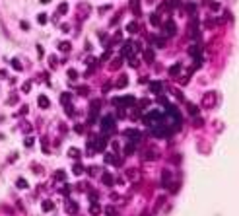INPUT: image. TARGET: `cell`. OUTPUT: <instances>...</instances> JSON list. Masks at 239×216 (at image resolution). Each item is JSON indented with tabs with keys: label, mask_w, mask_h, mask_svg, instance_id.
Segmentation results:
<instances>
[{
	"label": "cell",
	"mask_w": 239,
	"mask_h": 216,
	"mask_svg": "<svg viewBox=\"0 0 239 216\" xmlns=\"http://www.w3.org/2000/svg\"><path fill=\"white\" fill-rule=\"evenodd\" d=\"M53 208H55V202H53V201H45L43 202V210H45V212H51Z\"/></svg>",
	"instance_id": "cell-20"
},
{
	"label": "cell",
	"mask_w": 239,
	"mask_h": 216,
	"mask_svg": "<svg viewBox=\"0 0 239 216\" xmlns=\"http://www.w3.org/2000/svg\"><path fill=\"white\" fill-rule=\"evenodd\" d=\"M101 181H103V185H107V187H111L113 185V175H111V173H101Z\"/></svg>",
	"instance_id": "cell-10"
},
{
	"label": "cell",
	"mask_w": 239,
	"mask_h": 216,
	"mask_svg": "<svg viewBox=\"0 0 239 216\" xmlns=\"http://www.w3.org/2000/svg\"><path fill=\"white\" fill-rule=\"evenodd\" d=\"M179 72H181V64H179V62H175V64L169 68V74H171V76H177Z\"/></svg>",
	"instance_id": "cell-18"
},
{
	"label": "cell",
	"mask_w": 239,
	"mask_h": 216,
	"mask_svg": "<svg viewBox=\"0 0 239 216\" xmlns=\"http://www.w3.org/2000/svg\"><path fill=\"white\" fill-rule=\"evenodd\" d=\"M93 144H95V150H105L107 148V140L105 138H95V136H93Z\"/></svg>",
	"instance_id": "cell-6"
},
{
	"label": "cell",
	"mask_w": 239,
	"mask_h": 216,
	"mask_svg": "<svg viewBox=\"0 0 239 216\" xmlns=\"http://www.w3.org/2000/svg\"><path fill=\"white\" fill-rule=\"evenodd\" d=\"M144 60H146V62H152V60H154V51H152V49H148V51L144 53Z\"/></svg>",
	"instance_id": "cell-24"
},
{
	"label": "cell",
	"mask_w": 239,
	"mask_h": 216,
	"mask_svg": "<svg viewBox=\"0 0 239 216\" xmlns=\"http://www.w3.org/2000/svg\"><path fill=\"white\" fill-rule=\"evenodd\" d=\"M12 66H14L16 70H22V64H20V60H18V59H14V60H12Z\"/></svg>",
	"instance_id": "cell-38"
},
{
	"label": "cell",
	"mask_w": 239,
	"mask_h": 216,
	"mask_svg": "<svg viewBox=\"0 0 239 216\" xmlns=\"http://www.w3.org/2000/svg\"><path fill=\"white\" fill-rule=\"evenodd\" d=\"M208 8H212V10H218V8H220V4H216V2H208Z\"/></svg>",
	"instance_id": "cell-43"
},
{
	"label": "cell",
	"mask_w": 239,
	"mask_h": 216,
	"mask_svg": "<svg viewBox=\"0 0 239 216\" xmlns=\"http://www.w3.org/2000/svg\"><path fill=\"white\" fill-rule=\"evenodd\" d=\"M158 154H159V152L156 150V148H150V150H146V156H144V158H146V160H156Z\"/></svg>",
	"instance_id": "cell-13"
},
{
	"label": "cell",
	"mask_w": 239,
	"mask_h": 216,
	"mask_svg": "<svg viewBox=\"0 0 239 216\" xmlns=\"http://www.w3.org/2000/svg\"><path fill=\"white\" fill-rule=\"evenodd\" d=\"M60 101H62L64 105H66V103L70 101V94H62V95H60Z\"/></svg>",
	"instance_id": "cell-35"
},
{
	"label": "cell",
	"mask_w": 239,
	"mask_h": 216,
	"mask_svg": "<svg viewBox=\"0 0 239 216\" xmlns=\"http://www.w3.org/2000/svg\"><path fill=\"white\" fill-rule=\"evenodd\" d=\"M150 105V101H148V99H142V101H140V107H148Z\"/></svg>",
	"instance_id": "cell-48"
},
{
	"label": "cell",
	"mask_w": 239,
	"mask_h": 216,
	"mask_svg": "<svg viewBox=\"0 0 239 216\" xmlns=\"http://www.w3.org/2000/svg\"><path fill=\"white\" fill-rule=\"evenodd\" d=\"M66 212H70V214H76L78 212V205L74 201H68L66 202Z\"/></svg>",
	"instance_id": "cell-12"
},
{
	"label": "cell",
	"mask_w": 239,
	"mask_h": 216,
	"mask_svg": "<svg viewBox=\"0 0 239 216\" xmlns=\"http://www.w3.org/2000/svg\"><path fill=\"white\" fill-rule=\"evenodd\" d=\"M37 103H39L41 109H49V105H51V101H49L47 95H39V97H37Z\"/></svg>",
	"instance_id": "cell-8"
},
{
	"label": "cell",
	"mask_w": 239,
	"mask_h": 216,
	"mask_svg": "<svg viewBox=\"0 0 239 216\" xmlns=\"http://www.w3.org/2000/svg\"><path fill=\"white\" fill-rule=\"evenodd\" d=\"M29 131H31V127L27 123H23V132H29Z\"/></svg>",
	"instance_id": "cell-49"
},
{
	"label": "cell",
	"mask_w": 239,
	"mask_h": 216,
	"mask_svg": "<svg viewBox=\"0 0 239 216\" xmlns=\"http://www.w3.org/2000/svg\"><path fill=\"white\" fill-rule=\"evenodd\" d=\"M163 29H165V33H167V35H175V33H177V26H175V22H171V20H167V22L165 23H163Z\"/></svg>",
	"instance_id": "cell-5"
},
{
	"label": "cell",
	"mask_w": 239,
	"mask_h": 216,
	"mask_svg": "<svg viewBox=\"0 0 239 216\" xmlns=\"http://www.w3.org/2000/svg\"><path fill=\"white\" fill-rule=\"evenodd\" d=\"M126 175H129V179H138V171H136V169H129Z\"/></svg>",
	"instance_id": "cell-30"
},
{
	"label": "cell",
	"mask_w": 239,
	"mask_h": 216,
	"mask_svg": "<svg viewBox=\"0 0 239 216\" xmlns=\"http://www.w3.org/2000/svg\"><path fill=\"white\" fill-rule=\"evenodd\" d=\"M68 156L74 158V160H78V158H80V150H78V148H68Z\"/></svg>",
	"instance_id": "cell-21"
},
{
	"label": "cell",
	"mask_w": 239,
	"mask_h": 216,
	"mask_svg": "<svg viewBox=\"0 0 239 216\" xmlns=\"http://www.w3.org/2000/svg\"><path fill=\"white\" fill-rule=\"evenodd\" d=\"M105 162H109V164H113V165H121V164H123L121 158H115L113 154H107V156H105Z\"/></svg>",
	"instance_id": "cell-11"
},
{
	"label": "cell",
	"mask_w": 239,
	"mask_h": 216,
	"mask_svg": "<svg viewBox=\"0 0 239 216\" xmlns=\"http://www.w3.org/2000/svg\"><path fill=\"white\" fill-rule=\"evenodd\" d=\"M126 136H129V138H130V142H138V140L142 138V134H140L138 131H130V128H129V131H126Z\"/></svg>",
	"instance_id": "cell-9"
},
{
	"label": "cell",
	"mask_w": 239,
	"mask_h": 216,
	"mask_svg": "<svg viewBox=\"0 0 239 216\" xmlns=\"http://www.w3.org/2000/svg\"><path fill=\"white\" fill-rule=\"evenodd\" d=\"M169 179H171V173H169V171H163V175H162V183H163V187L169 183Z\"/></svg>",
	"instance_id": "cell-26"
},
{
	"label": "cell",
	"mask_w": 239,
	"mask_h": 216,
	"mask_svg": "<svg viewBox=\"0 0 239 216\" xmlns=\"http://www.w3.org/2000/svg\"><path fill=\"white\" fill-rule=\"evenodd\" d=\"M88 173H89V175H97V168H89Z\"/></svg>",
	"instance_id": "cell-45"
},
{
	"label": "cell",
	"mask_w": 239,
	"mask_h": 216,
	"mask_svg": "<svg viewBox=\"0 0 239 216\" xmlns=\"http://www.w3.org/2000/svg\"><path fill=\"white\" fill-rule=\"evenodd\" d=\"M89 212H92L93 216H95V214H99V212H101V206L97 205V202H93V205L89 206Z\"/></svg>",
	"instance_id": "cell-23"
},
{
	"label": "cell",
	"mask_w": 239,
	"mask_h": 216,
	"mask_svg": "<svg viewBox=\"0 0 239 216\" xmlns=\"http://www.w3.org/2000/svg\"><path fill=\"white\" fill-rule=\"evenodd\" d=\"M113 131H115V117H113V115H105V117H101V132L111 134Z\"/></svg>",
	"instance_id": "cell-1"
},
{
	"label": "cell",
	"mask_w": 239,
	"mask_h": 216,
	"mask_svg": "<svg viewBox=\"0 0 239 216\" xmlns=\"http://www.w3.org/2000/svg\"><path fill=\"white\" fill-rule=\"evenodd\" d=\"M99 105H101V99H93V101H92V113L93 115H95V111L99 109ZM93 115H92V117H93Z\"/></svg>",
	"instance_id": "cell-22"
},
{
	"label": "cell",
	"mask_w": 239,
	"mask_h": 216,
	"mask_svg": "<svg viewBox=\"0 0 239 216\" xmlns=\"http://www.w3.org/2000/svg\"><path fill=\"white\" fill-rule=\"evenodd\" d=\"M78 92H80L82 95H86V94H88V86H86V88H84V86H82V88H78Z\"/></svg>",
	"instance_id": "cell-44"
},
{
	"label": "cell",
	"mask_w": 239,
	"mask_h": 216,
	"mask_svg": "<svg viewBox=\"0 0 239 216\" xmlns=\"http://www.w3.org/2000/svg\"><path fill=\"white\" fill-rule=\"evenodd\" d=\"M59 49H60V51H64V53H66V51H70V43H68V41H62V43L59 45Z\"/></svg>",
	"instance_id": "cell-29"
},
{
	"label": "cell",
	"mask_w": 239,
	"mask_h": 216,
	"mask_svg": "<svg viewBox=\"0 0 239 216\" xmlns=\"http://www.w3.org/2000/svg\"><path fill=\"white\" fill-rule=\"evenodd\" d=\"M189 55L192 59H200V45H191L189 47Z\"/></svg>",
	"instance_id": "cell-7"
},
{
	"label": "cell",
	"mask_w": 239,
	"mask_h": 216,
	"mask_svg": "<svg viewBox=\"0 0 239 216\" xmlns=\"http://www.w3.org/2000/svg\"><path fill=\"white\" fill-rule=\"evenodd\" d=\"M29 90H31V84H29V82H26V84H23V92H29Z\"/></svg>",
	"instance_id": "cell-46"
},
{
	"label": "cell",
	"mask_w": 239,
	"mask_h": 216,
	"mask_svg": "<svg viewBox=\"0 0 239 216\" xmlns=\"http://www.w3.org/2000/svg\"><path fill=\"white\" fill-rule=\"evenodd\" d=\"M130 10L136 16H140V0H130Z\"/></svg>",
	"instance_id": "cell-14"
},
{
	"label": "cell",
	"mask_w": 239,
	"mask_h": 216,
	"mask_svg": "<svg viewBox=\"0 0 239 216\" xmlns=\"http://www.w3.org/2000/svg\"><path fill=\"white\" fill-rule=\"evenodd\" d=\"M126 31H129V33H138V23L136 22H130L129 26H126Z\"/></svg>",
	"instance_id": "cell-19"
},
{
	"label": "cell",
	"mask_w": 239,
	"mask_h": 216,
	"mask_svg": "<svg viewBox=\"0 0 239 216\" xmlns=\"http://www.w3.org/2000/svg\"><path fill=\"white\" fill-rule=\"evenodd\" d=\"M187 109H189V113H191L192 117H196V115H198V107H196L195 103H187Z\"/></svg>",
	"instance_id": "cell-16"
},
{
	"label": "cell",
	"mask_w": 239,
	"mask_h": 216,
	"mask_svg": "<svg viewBox=\"0 0 239 216\" xmlns=\"http://www.w3.org/2000/svg\"><path fill=\"white\" fill-rule=\"evenodd\" d=\"M76 76H78V72H76L74 68H70V70H68V78H72V80H74Z\"/></svg>",
	"instance_id": "cell-40"
},
{
	"label": "cell",
	"mask_w": 239,
	"mask_h": 216,
	"mask_svg": "<svg viewBox=\"0 0 239 216\" xmlns=\"http://www.w3.org/2000/svg\"><path fill=\"white\" fill-rule=\"evenodd\" d=\"M162 88H163V84H162V82H152V84H150V90H152L154 94H158Z\"/></svg>",
	"instance_id": "cell-17"
},
{
	"label": "cell",
	"mask_w": 239,
	"mask_h": 216,
	"mask_svg": "<svg viewBox=\"0 0 239 216\" xmlns=\"http://www.w3.org/2000/svg\"><path fill=\"white\" fill-rule=\"evenodd\" d=\"M56 62H59V60H56V57H55V55L49 57V64H51V66H56Z\"/></svg>",
	"instance_id": "cell-39"
},
{
	"label": "cell",
	"mask_w": 239,
	"mask_h": 216,
	"mask_svg": "<svg viewBox=\"0 0 239 216\" xmlns=\"http://www.w3.org/2000/svg\"><path fill=\"white\" fill-rule=\"evenodd\" d=\"M105 212H107V216H115V208H113V206H107Z\"/></svg>",
	"instance_id": "cell-41"
},
{
	"label": "cell",
	"mask_w": 239,
	"mask_h": 216,
	"mask_svg": "<svg viewBox=\"0 0 239 216\" xmlns=\"http://www.w3.org/2000/svg\"><path fill=\"white\" fill-rule=\"evenodd\" d=\"M152 41H154V47H158V49L165 47V39H162V37H152Z\"/></svg>",
	"instance_id": "cell-15"
},
{
	"label": "cell",
	"mask_w": 239,
	"mask_h": 216,
	"mask_svg": "<svg viewBox=\"0 0 239 216\" xmlns=\"http://www.w3.org/2000/svg\"><path fill=\"white\" fill-rule=\"evenodd\" d=\"M119 66H121V59H113V62H111V70L119 68Z\"/></svg>",
	"instance_id": "cell-33"
},
{
	"label": "cell",
	"mask_w": 239,
	"mask_h": 216,
	"mask_svg": "<svg viewBox=\"0 0 239 216\" xmlns=\"http://www.w3.org/2000/svg\"><path fill=\"white\" fill-rule=\"evenodd\" d=\"M150 22H152V26H159V18H158V14H152V16H150Z\"/></svg>",
	"instance_id": "cell-31"
},
{
	"label": "cell",
	"mask_w": 239,
	"mask_h": 216,
	"mask_svg": "<svg viewBox=\"0 0 239 216\" xmlns=\"http://www.w3.org/2000/svg\"><path fill=\"white\" fill-rule=\"evenodd\" d=\"M134 51H136V45H134L132 41H126L125 47H123V55H126V57H134Z\"/></svg>",
	"instance_id": "cell-3"
},
{
	"label": "cell",
	"mask_w": 239,
	"mask_h": 216,
	"mask_svg": "<svg viewBox=\"0 0 239 216\" xmlns=\"http://www.w3.org/2000/svg\"><path fill=\"white\" fill-rule=\"evenodd\" d=\"M126 84H129V80H126V76H121V80L117 82V88H125Z\"/></svg>",
	"instance_id": "cell-28"
},
{
	"label": "cell",
	"mask_w": 239,
	"mask_h": 216,
	"mask_svg": "<svg viewBox=\"0 0 239 216\" xmlns=\"http://www.w3.org/2000/svg\"><path fill=\"white\" fill-rule=\"evenodd\" d=\"M89 199H92V201L95 202V201H97V193H89Z\"/></svg>",
	"instance_id": "cell-50"
},
{
	"label": "cell",
	"mask_w": 239,
	"mask_h": 216,
	"mask_svg": "<svg viewBox=\"0 0 239 216\" xmlns=\"http://www.w3.org/2000/svg\"><path fill=\"white\" fill-rule=\"evenodd\" d=\"M8 103H10V105H16V103H18V95H12V97L8 99Z\"/></svg>",
	"instance_id": "cell-42"
},
{
	"label": "cell",
	"mask_w": 239,
	"mask_h": 216,
	"mask_svg": "<svg viewBox=\"0 0 239 216\" xmlns=\"http://www.w3.org/2000/svg\"><path fill=\"white\" fill-rule=\"evenodd\" d=\"M72 171H74V175H82V173H84V165H82V164H76Z\"/></svg>",
	"instance_id": "cell-25"
},
{
	"label": "cell",
	"mask_w": 239,
	"mask_h": 216,
	"mask_svg": "<svg viewBox=\"0 0 239 216\" xmlns=\"http://www.w3.org/2000/svg\"><path fill=\"white\" fill-rule=\"evenodd\" d=\"M55 179H59V181H64V179H66V173H64L62 169H59V171L55 173Z\"/></svg>",
	"instance_id": "cell-27"
},
{
	"label": "cell",
	"mask_w": 239,
	"mask_h": 216,
	"mask_svg": "<svg viewBox=\"0 0 239 216\" xmlns=\"http://www.w3.org/2000/svg\"><path fill=\"white\" fill-rule=\"evenodd\" d=\"M37 22H39V23H47V16H45V14H39V16H37Z\"/></svg>",
	"instance_id": "cell-37"
},
{
	"label": "cell",
	"mask_w": 239,
	"mask_h": 216,
	"mask_svg": "<svg viewBox=\"0 0 239 216\" xmlns=\"http://www.w3.org/2000/svg\"><path fill=\"white\" fill-rule=\"evenodd\" d=\"M214 103H216V95L214 94H204V97H202V107H212Z\"/></svg>",
	"instance_id": "cell-4"
},
{
	"label": "cell",
	"mask_w": 239,
	"mask_h": 216,
	"mask_svg": "<svg viewBox=\"0 0 239 216\" xmlns=\"http://www.w3.org/2000/svg\"><path fill=\"white\" fill-rule=\"evenodd\" d=\"M136 101L134 95H125V97H113V105L115 107H126V105H132Z\"/></svg>",
	"instance_id": "cell-2"
},
{
	"label": "cell",
	"mask_w": 239,
	"mask_h": 216,
	"mask_svg": "<svg viewBox=\"0 0 239 216\" xmlns=\"http://www.w3.org/2000/svg\"><path fill=\"white\" fill-rule=\"evenodd\" d=\"M132 152H134V144H132V142H130V144H129V146H126V150H125V154H126V156H130V154H132Z\"/></svg>",
	"instance_id": "cell-34"
},
{
	"label": "cell",
	"mask_w": 239,
	"mask_h": 216,
	"mask_svg": "<svg viewBox=\"0 0 239 216\" xmlns=\"http://www.w3.org/2000/svg\"><path fill=\"white\" fill-rule=\"evenodd\" d=\"M66 12H68V4L62 2V4L59 6V14H66Z\"/></svg>",
	"instance_id": "cell-32"
},
{
	"label": "cell",
	"mask_w": 239,
	"mask_h": 216,
	"mask_svg": "<svg viewBox=\"0 0 239 216\" xmlns=\"http://www.w3.org/2000/svg\"><path fill=\"white\" fill-rule=\"evenodd\" d=\"M18 187L20 189H27V181L26 179H18Z\"/></svg>",
	"instance_id": "cell-36"
},
{
	"label": "cell",
	"mask_w": 239,
	"mask_h": 216,
	"mask_svg": "<svg viewBox=\"0 0 239 216\" xmlns=\"http://www.w3.org/2000/svg\"><path fill=\"white\" fill-rule=\"evenodd\" d=\"M187 10H189V12H195L196 6H195V4H187Z\"/></svg>",
	"instance_id": "cell-47"
}]
</instances>
